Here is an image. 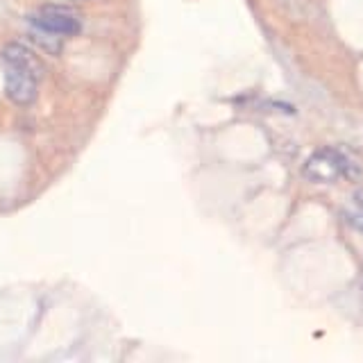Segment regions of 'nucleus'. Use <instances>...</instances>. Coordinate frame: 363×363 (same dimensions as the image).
I'll return each mask as SVG.
<instances>
[{"instance_id": "nucleus-1", "label": "nucleus", "mask_w": 363, "mask_h": 363, "mask_svg": "<svg viewBox=\"0 0 363 363\" xmlns=\"http://www.w3.org/2000/svg\"><path fill=\"white\" fill-rule=\"evenodd\" d=\"M30 23L37 30L57 34V37H75L82 30V18L66 5H43L32 11Z\"/></svg>"}, {"instance_id": "nucleus-2", "label": "nucleus", "mask_w": 363, "mask_h": 363, "mask_svg": "<svg viewBox=\"0 0 363 363\" xmlns=\"http://www.w3.org/2000/svg\"><path fill=\"white\" fill-rule=\"evenodd\" d=\"M350 166H354V164H350L340 152L320 150V152H313L309 159H306L302 173L309 182H315V184H332V182H336L340 175L357 177L350 170Z\"/></svg>"}, {"instance_id": "nucleus-3", "label": "nucleus", "mask_w": 363, "mask_h": 363, "mask_svg": "<svg viewBox=\"0 0 363 363\" xmlns=\"http://www.w3.org/2000/svg\"><path fill=\"white\" fill-rule=\"evenodd\" d=\"M0 62H3V66H11V68H16V71H23L37 79H41L45 73L43 62L34 55V50H30L28 45L16 43V41L3 45V50H0Z\"/></svg>"}, {"instance_id": "nucleus-4", "label": "nucleus", "mask_w": 363, "mask_h": 363, "mask_svg": "<svg viewBox=\"0 0 363 363\" xmlns=\"http://www.w3.org/2000/svg\"><path fill=\"white\" fill-rule=\"evenodd\" d=\"M37 86H39L37 77L16 71V68H11V66H5V94L14 105H21V107L32 105L39 94Z\"/></svg>"}, {"instance_id": "nucleus-5", "label": "nucleus", "mask_w": 363, "mask_h": 363, "mask_svg": "<svg viewBox=\"0 0 363 363\" xmlns=\"http://www.w3.org/2000/svg\"><path fill=\"white\" fill-rule=\"evenodd\" d=\"M350 220H352V225H354L357 230L363 234V213H354V216H350Z\"/></svg>"}, {"instance_id": "nucleus-6", "label": "nucleus", "mask_w": 363, "mask_h": 363, "mask_svg": "<svg viewBox=\"0 0 363 363\" xmlns=\"http://www.w3.org/2000/svg\"><path fill=\"white\" fill-rule=\"evenodd\" d=\"M354 200H357V204L363 209V189H359L357 193H354Z\"/></svg>"}, {"instance_id": "nucleus-7", "label": "nucleus", "mask_w": 363, "mask_h": 363, "mask_svg": "<svg viewBox=\"0 0 363 363\" xmlns=\"http://www.w3.org/2000/svg\"><path fill=\"white\" fill-rule=\"evenodd\" d=\"M77 3H79V0H77Z\"/></svg>"}]
</instances>
